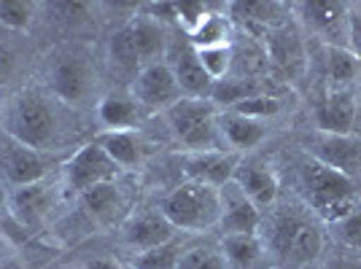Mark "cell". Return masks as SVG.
Masks as SVG:
<instances>
[{"label":"cell","mask_w":361,"mask_h":269,"mask_svg":"<svg viewBox=\"0 0 361 269\" xmlns=\"http://www.w3.org/2000/svg\"><path fill=\"white\" fill-rule=\"evenodd\" d=\"M229 19L219 11H208V16L197 25V30L189 32L192 49H216V46H229Z\"/></svg>","instance_id":"cell-26"},{"label":"cell","mask_w":361,"mask_h":269,"mask_svg":"<svg viewBox=\"0 0 361 269\" xmlns=\"http://www.w3.org/2000/svg\"><path fill=\"white\" fill-rule=\"evenodd\" d=\"M326 269H361V264L359 261H350V258H340V261L329 264Z\"/></svg>","instance_id":"cell-39"},{"label":"cell","mask_w":361,"mask_h":269,"mask_svg":"<svg viewBox=\"0 0 361 269\" xmlns=\"http://www.w3.org/2000/svg\"><path fill=\"white\" fill-rule=\"evenodd\" d=\"M178 269H226V261L219 248H189L180 256Z\"/></svg>","instance_id":"cell-32"},{"label":"cell","mask_w":361,"mask_h":269,"mask_svg":"<svg viewBox=\"0 0 361 269\" xmlns=\"http://www.w3.org/2000/svg\"><path fill=\"white\" fill-rule=\"evenodd\" d=\"M121 239L127 248L146 254L151 248H159L170 239H176V229L159 210H143V213H133L121 224Z\"/></svg>","instance_id":"cell-13"},{"label":"cell","mask_w":361,"mask_h":269,"mask_svg":"<svg viewBox=\"0 0 361 269\" xmlns=\"http://www.w3.org/2000/svg\"><path fill=\"white\" fill-rule=\"evenodd\" d=\"M281 108H283V103H281L278 97H272V94H256V97H248V100L235 103L232 108H226V111H235V113L248 116V119L264 121V119H270V116H275Z\"/></svg>","instance_id":"cell-30"},{"label":"cell","mask_w":361,"mask_h":269,"mask_svg":"<svg viewBox=\"0 0 361 269\" xmlns=\"http://www.w3.org/2000/svg\"><path fill=\"white\" fill-rule=\"evenodd\" d=\"M173 8H176V22L186 32L197 30V25L208 16V6L205 3H173Z\"/></svg>","instance_id":"cell-35"},{"label":"cell","mask_w":361,"mask_h":269,"mask_svg":"<svg viewBox=\"0 0 361 269\" xmlns=\"http://www.w3.org/2000/svg\"><path fill=\"white\" fill-rule=\"evenodd\" d=\"M167 127L176 137V143L183 146L189 154L195 151L219 149V111L213 100H195L180 97L176 105L165 111Z\"/></svg>","instance_id":"cell-5"},{"label":"cell","mask_w":361,"mask_h":269,"mask_svg":"<svg viewBox=\"0 0 361 269\" xmlns=\"http://www.w3.org/2000/svg\"><path fill=\"white\" fill-rule=\"evenodd\" d=\"M229 8H232V14H238V19H243V22L267 25V22H270V14L278 6H275V3H232Z\"/></svg>","instance_id":"cell-34"},{"label":"cell","mask_w":361,"mask_h":269,"mask_svg":"<svg viewBox=\"0 0 361 269\" xmlns=\"http://www.w3.org/2000/svg\"><path fill=\"white\" fill-rule=\"evenodd\" d=\"M165 30L154 16H135L111 35V60L119 65H154L165 54Z\"/></svg>","instance_id":"cell-6"},{"label":"cell","mask_w":361,"mask_h":269,"mask_svg":"<svg viewBox=\"0 0 361 269\" xmlns=\"http://www.w3.org/2000/svg\"><path fill=\"white\" fill-rule=\"evenodd\" d=\"M97 119L106 132H135L140 121V103L130 94H106L97 103Z\"/></svg>","instance_id":"cell-22"},{"label":"cell","mask_w":361,"mask_h":269,"mask_svg":"<svg viewBox=\"0 0 361 269\" xmlns=\"http://www.w3.org/2000/svg\"><path fill=\"white\" fill-rule=\"evenodd\" d=\"M0 124H3V132L8 134V140L32 151L51 149L57 137V116L49 100H44L35 92L16 94L11 105L3 111Z\"/></svg>","instance_id":"cell-2"},{"label":"cell","mask_w":361,"mask_h":269,"mask_svg":"<svg viewBox=\"0 0 361 269\" xmlns=\"http://www.w3.org/2000/svg\"><path fill=\"white\" fill-rule=\"evenodd\" d=\"M302 189L307 194L310 208L331 224H337L343 215H348L359 205L353 178L334 170V167L324 165V162H318V159L302 167Z\"/></svg>","instance_id":"cell-3"},{"label":"cell","mask_w":361,"mask_h":269,"mask_svg":"<svg viewBox=\"0 0 361 269\" xmlns=\"http://www.w3.org/2000/svg\"><path fill=\"white\" fill-rule=\"evenodd\" d=\"M219 196H221L219 229L224 232V237H229V234H256V229L262 224V210L243 194L240 186L232 180V183L219 189Z\"/></svg>","instance_id":"cell-14"},{"label":"cell","mask_w":361,"mask_h":269,"mask_svg":"<svg viewBox=\"0 0 361 269\" xmlns=\"http://www.w3.org/2000/svg\"><path fill=\"white\" fill-rule=\"evenodd\" d=\"M87 269H124L116 258H90Z\"/></svg>","instance_id":"cell-37"},{"label":"cell","mask_w":361,"mask_h":269,"mask_svg":"<svg viewBox=\"0 0 361 269\" xmlns=\"http://www.w3.org/2000/svg\"><path fill=\"white\" fill-rule=\"evenodd\" d=\"M326 73L334 89H348L353 81H359L361 60L348 46H329L326 49Z\"/></svg>","instance_id":"cell-25"},{"label":"cell","mask_w":361,"mask_h":269,"mask_svg":"<svg viewBox=\"0 0 361 269\" xmlns=\"http://www.w3.org/2000/svg\"><path fill=\"white\" fill-rule=\"evenodd\" d=\"M0 269H22V264H16L14 258H11V261H6V264H3Z\"/></svg>","instance_id":"cell-41"},{"label":"cell","mask_w":361,"mask_h":269,"mask_svg":"<svg viewBox=\"0 0 361 269\" xmlns=\"http://www.w3.org/2000/svg\"><path fill=\"white\" fill-rule=\"evenodd\" d=\"M318 162L334 167L353 178V173L361 170V140L350 134H324L313 146Z\"/></svg>","instance_id":"cell-18"},{"label":"cell","mask_w":361,"mask_h":269,"mask_svg":"<svg viewBox=\"0 0 361 269\" xmlns=\"http://www.w3.org/2000/svg\"><path fill=\"white\" fill-rule=\"evenodd\" d=\"M111 156V162L119 167H135L143 162V140L135 132H103L94 140Z\"/></svg>","instance_id":"cell-24"},{"label":"cell","mask_w":361,"mask_h":269,"mask_svg":"<svg viewBox=\"0 0 361 269\" xmlns=\"http://www.w3.org/2000/svg\"><path fill=\"white\" fill-rule=\"evenodd\" d=\"M35 19V3L27 0H0V25L14 32L30 30Z\"/></svg>","instance_id":"cell-28"},{"label":"cell","mask_w":361,"mask_h":269,"mask_svg":"<svg viewBox=\"0 0 361 269\" xmlns=\"http://www.w3.org/2000/svg\"><path fill=\"white\" fill-rule=\"evenodd\" d=\"M6 261H11V245H8V239L0 234V267H3Z\"/></svg>","instance_id":"cell-38"},{"label":"cell","mask_w":361,"mask_h":269,"mask_svg":"<svg viewBox=\"0 0 361 269\" xmlns=\"http://www.w3.org/2000/svg\"><path fill=\"white\" fill-rule=\"evenodd\" d=\"M11 70H14V57H11V51H8V49H3V46H0V81H3V78H8Z\"/></svg>","instance_id":"cell-36"},{"label":"cell","mask_w":361,"mask_h":269,"mask_svg":"<svg viewBox=\"0 0 361 269\" xmlns=\"http://www.w3.org/2000/svg\"><path fill=\"white\" fill-rule=\"evenodd\" d=\"M337 229V237L343 239L350 248H361V205L350 210L348 215H343L337 224H331Z\"/></svg>","instance_id":"cell-33"},{"label":"cell","mask_w":361,"mask_h":269,"mask_svg":"<svg viewBox=\"0 0 361 269\" xmlns=\"http://www.w3.org/2000/svg\"><path fill=\"white\" fill-rule=\"evenodd\" d=\"M272 60L278 62L281 68H286L288 73H294L302 62L300 41H297L294 35H286V32H275V41H272Z\"/></svg>","instance_id":"cell-31"},{"label":"cell","mask_w":361,"mask_h":269,"mask_svg":"<svg viewBox=\"0 0 361 269\" xmlns=\"http://www.w3.org/2000/svg\"><path fill=\"white\" fill-rule=\"evenodd\" d=\"M197 60L202 65V70L211 75L213 84L224 81L232 65V49L229 46H216V49H195Z\"/></svg>","instance_id":"cell-29"},{"label":"cell","mask_w":361,"mask_h":269,"mask_svg":"<svg viewBox=\"0 0 361 269\" xmlns=\"http://www.w3.org/2000/svg\"><path fill=\"white\" fill-rule=\"evenodd\" d=\"M49 89L62 103H81L90 97L94 87V73L84 54L78 51H60L54 60H49Z\"/></svg>","instance_id":"cell-7"},{"label":"cell","mask_w":361,"mask_h":269,"mask_svg":"<svg viewBox=\"0 0 361 269\" xmlns=\"http://www.w3.org/2000/svg\"><path fill=\"white\" fill-rule=\"evenodd\" d=\"M183 251H180L178 239H170L159 248H151L146 254H137V258L133 261L135 269H178V261Z\"/></svg>","instance_id":"cell-27"},{"label":"cell","mask_w":361,"mask_h":269,"mask_svg":"<svg viewBox=\"0 0 361 269\" xmlns=\"http://www.w3.org/2000/svg\"><path fill=\"white\" fill-rule=\"evenodd\" d=\"M359 100H361V73H359Z\"/></svg>","instance_id":"cell-42"},{"label":"cell","mask_w":361,"mask_h":269,"mask_svg":"<svg viewBox=\"0 0 361 269\" xmlns=\"http://www.w3.org/2000/svg\"><path fill=\"white\" fill-rule=\"evenodd\" d=\"M356 119V94L350 89H334L316 108L318 130L324 134H350Z\"/></svg>","instance_id":"cell-17"},{"label":"cell","mask_w":361,"mask_h":269,"mask_svg":"<svg viewBox=\"0 0 361 269\" xmlns=\"http://www.w3.org/2000/svg\"><path fill=\"white\" fill-rule=\"evenodd\" d=\"M302 19L310 30L324 35L326 41H337L334 46H345L348 38V6L345 3H331V0H310L300 3Z\"/></svg>","instance_id":"cell-16"},{"label":"cell","mask_w":361,"mask_h":269,"mask_svg":"<svg viewBox=\"0 0 361 269\" xmlns=\"http://www.w3.org/2000/svg\"><path fill=\"white\" fill-rule=\"evenodd\" d=\"M8 208V194H6V189H3V183H0V210Z\"/></svg>","instance_id":"cell-40"},{"label":"cell","mask_w":361,"mask_h":269,"mask_svg":"<svg viewBox=\"0 0 361 269\" xmlns=\"http://www.w3.org/2000/svg\"><path fill=\"white\" fill-rule=\"evenodd\" d=\"M219 137L229 146V151L240 154V151L259 146L267 137V127L262 121L240 116L235 111H224V113H219Z\"/></svg>","instance_id":"cell-21"},{"label":"cell","mask_w":361,"mask_h":269,"mask_svg":"<svg viewBox=\"0 0 361 269\" xmlns=\"http://www.w3.org/2000/svg\"><path fill=\"white\" fill-rule=\"evenodd\" d=\"M133 97L143 108H154V111H167L170 105H176L183 97L178 89V81L170 70L167 62H154L140 68L133 84Z\"/></svg>","instance_id":"cell-11"},{"label":"cell","mask_w":361,"mask_h":269,"mask_svg":"<svg viewBox=\"0 0 361 269\" xmlns=\"http://www.w3.org/2000/svg\"><path fill=\"white\" fill-rule=\"evenodd\" d=\"M159 213L176 232L202 234L216 229L221 221V196H219V189L186 180L159 202Z\"/></svg>","instance_id":"cell-1"},{"label":"cell","mask_w":361,"mask_h":269,"mask_svg":"<svg viewBox=\"0 0 361 269\" xmlns=\"http://www.w3.org/2000/svg\"><path fill=\"white\" fill-rule=\"evenodd\" d=\"M267 251L288 264H310L324 251V232L310 215L300 213L297 208H286L272 221Z\"/></svg>","instance_id":"cell-4"},{"label":"cell","mask_w":361,"mask_h":269,"mask_svg":"<svg viewBox=\"0 0 361 269\" xmlns=\"http://www.w3.org/2000/svg\"><path fill=\"white\" fill-rule=\"evenodd\" d=\"M116 175H119V167L111 162V156L94 140L81 146L65 162V186L75 194L87 192L97 183H111L116 180Z\"/></svg>","instance_id":"cell-8"},{"label":"cell","mask_w":361,"mask_h":269,"mask_svg":"<svg viewBox=\"0 0 361 269\" xmlns=\"http://www.w3.org/2000/svg\"><path fill=\"white\" fill-rule=\"evenodd\" d=\"M221 256L226 269H264L270 264L267 242L259 234H229L221 239Z\"/></svg>","instance_id":"cell-19"},{"label":"cell","mask_w":361,"mask_h":269,"mask_svg":"<svg viewBox=\"0 0 361 269\" xmlns=\"http://www.w3.org/2000/svg\"><path fill=\"white\" fill-rule=\"evenodd\" d=\"M238 165H240V154H235V151H195V154H186V159H183V175L189 183L221 189L226 183H232Z\"/></svg>","instance_id":"cell-9"},{"label":"cell","mask_w":361,"mask_h":269,"mask_svg":"<svg viewBox=\"0 0 361 269\" xmlns=\"http://www.w3.org/2000/svg\"><path fill=\"white\" fill-rule=\"evenodd\" d=\"M235 183L243 189V194L254 202L256 208H270L272 202L278 199V175L267 162H259V159H240L238 173H235Z\"/></svg>","instance_id":"cell-15"},{"label":"cell","mask_w":361,"mask_h":269,"mask_svg":"<svg viewBox=\"0 0 361 269\" xmlns=\"http://www.w3.org/2000/svg\"><path fill=\"white\" fill-rule=\"evenodd\" d=\"M170 70L178 81V89L183 97H195V100H211L213 81L211 75L202 70V65L197 60V51L192 46L180 49L176 60L170 65Z\"/></svg>","instance_id":"cell-20"},{"label":"cell","mask_w":361,"mask_h":269,"mask_svg":"<svg viewBox=\"0 0 361 269\" xmlns=\"http://www.w3.org/2000/svg\"><path fill=\"white\" fill-rule=\"evenodd\" d=\"M0 173H3L6 183H11L14 189L38 183L49 175V159L44 156V151L25 149L14 140H6L0 146Z\"/></svg>","instance_id":"cell-12"},{"label":"cell","mask_w":361,"mask_h":269,"mask_svg":"<svg viewBox=\"0 0 361 269\" xmlns=\"http://www.w3.org/2000/svg\"><path fill=\"white\" fill-rule=\"evenodd\" d=\"M57 205V186L49 180L16 186L8 194V210L25 229H38L49 221L51 210Z\"/></svg>","instance_id":"cell-10"},{"label":"cell","mask_w":361,"mask_h":269,"mask_svg":"<svg viewBox=\"0 0 361 269\" xmlns=\"http://www.w3.org/2000/svg\"><path fill=\"white\" fill-rule=\"evenodd\" d=\"M78 202H81L84 213L90 215L94 224L108 226L116 218V213L121 208V192L114 180L111 183H97V186L87 189V192H81Z\"/></svg>","instance_id":"cell-23"}]
</instances>
